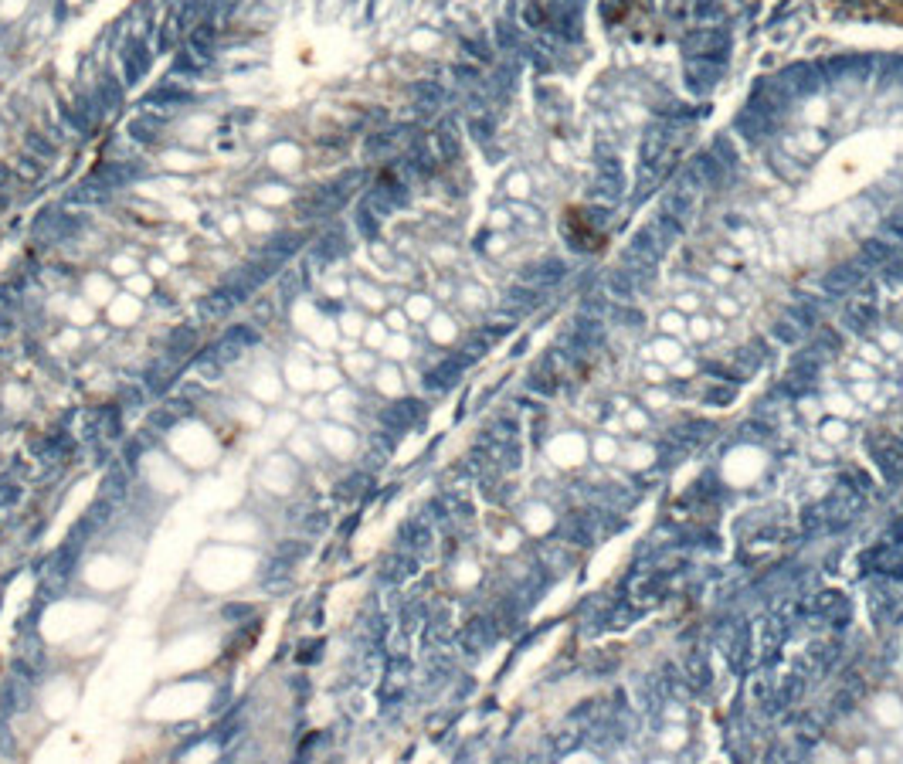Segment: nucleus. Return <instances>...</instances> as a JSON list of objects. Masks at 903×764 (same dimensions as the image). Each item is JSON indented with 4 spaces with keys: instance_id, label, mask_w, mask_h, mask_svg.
<instances>
[{
    "instance_id": "nucleus-1",
    "label": "nucleus",
    "mask_w": 903,
    "mask_h": 764,
    "mask_svg": "<svg viewBox=\"0 0 903 764\" xmlns=\"http://www.w3.org/2000/svg\"><path fill=\"white\" fill-rule=\"evenodd\" d=\"M683 55L686 58H713L724 61L731 58V35L724 27H696L683 38Z\"/></svg>"
},
{
    "instance_id": "nucleus-2",
    "label": "nucleus",
    "mask_w": 903,
    "mask_h": 764,
    "mask_svg": "<svg viewBox=\"0 0 903 764\" xmlns=\"http://www.w3.org/2000/svg\"><path fill=\"white\" fill-rule=\"evenodd\" d=\"M727 75V65L724 61H713V58H686L683 61V78H686V89H690L696 99L710 96L713 89L724 82Z\"/></svg>"
},
{
    "instance_id": "nucleus-3",
    "label": "nucleus",
    "mask_w": 903,
    "mask_h": 764,
    "mask_svg": "<svg viewBox=\"0 0 903 764\" xmlns=\"http://www.w3.org/2000/svg\"><path fill=\"white\" fill-rule=\"evenodd\" d=\"M774 85L788 99L815 96L822 89V68H815V65H791L781 75H774Z\"/></svg>"
},
{
    "instance_id": "nucleus-4",
    "label": "nucleus",
    "mask_w": 903,
    "mask_h": 764,
    "mask_svg": "<svg viewBox=\"0 0 903 764\" xmlns=\"http://www.w3.org/2000/svg\"><path fill=\"white\" fill-rule=\"evenodd\" d=\"M625 251H629V255H635V258H645V262L659 265V262H662V255L669 251V242H666V238L655 231V225H645V228H638L632 238H629Z\"/></svg>"
},
{
    "instance_id": "nucleus-5",
    "label": "nucleus",
    "mask_w": 903,
    "mask_h": 764,
    "mask_svg": "<svg viewBox=\"0 0 903 764\" xmlns=\"http://www.w3.org/2000/svg\"><path fill=\"white\" fill-rule=\"evenodd\" d=\"M863 268H866L863 262H839V265H832L828 272H822V292H828V296H846L849 289H856L866 279Z\"/></svg>"
},
{
    "instance_id": "nucleus-6",
    "label": "nucleus",
    "mask_w": 903,
    "mask_h": 764,
    "mask_svg": "<svg viewBox=\"0 0 903 764\" xmlns=\"http://www.w3.org/2000/svg\"><path fill=\"white\" fill-rule=\"evenodd\" d=\"M696 177H700V184H703V191H724V184H727V167L713 156L710 150H703V153H696L690 163H686Z\"/></svg>"
},
{
    "instance_id": "nucleus-7",
    "label": "nucleus",
    "mask_w": 903,
    "mask_h": 764,
    "mask_svg": "<svg viewBox=\"0 0 903 764\" xmlns=\"http://www.w3.org/2000/svg\"><path fill=\"white\" fill-rule=\"evenodd\" d=\"M842 323H846V330H852L856 337H866L873 326L880 323V306L869 303V299H859V303H852L846 309Z\"/></svg>"
},
{
    "instance_id": "nucleus-8",
    "label": "nucleus",
    "mask_w": 903,
    "mask_h": 764,
    "mask_svg": "<svg viewBox=\"0 0 903 764\" xmlns=\"http://www.w3.org/2000/svg\"><path fill=\"white\" fill-rule=\"evenodd\" d=\"M869 452H873L880 472H883L890 482H897V479L903 476V452L897 445H873V442H869Z\"/></svg>"
},
{
    "instance_id": "nucleus-9",
    "label": "nucleus",
    "mask_w": 903,
    "mask_h": 764,
    "mask_svg": "<svg viewBox=\"0 0 903 764\" xmlns=\"http://www.w3.org/2000/svg\"><path fill=\"white\" fill-rule=\"evenodd\" d=\"M523 275H526L530 282H540V286H557V282L567 279V265H564L560 258H543L537 265H526Z\"/></svg>"
},
{
    "instance_id": "nucleus-10",
    "label": "nucleus",
    "mask_w": 903,
    "mask_h": 764,
    "mask_svg": "<svg viewBox=\"0 0 903 764\" xmlns=\"http://www.w3.org/2000/svg\"><path fill=\"white\" fill-rule=\"evenodd\" d=\"M605 289L612 292V299H621V303H632L635 292H638V282L629 275V268H608L605 272Z\"/></svg>"
},
{
    "instance_id": "nucleus-11",
    "label": "nucleus",
    "mask_w": 903,
    "mask_h": 764,
    "mask_svg": "<svg viewBox=\"0 0 903 764\" xmlns=\"http://www.w3.org/2000/svg\"><path fill=\"white\" fill-rule=\"evenodd\" d=\"M724 333V320L720 316H690V323H686V337L690 340H696V344H707V340H713V337H720Z\"/></svg>"
},
{
    "instance_id": "nucleus-12",
    "label": "nucleus",
    "mask_w": 903,
    "mask_h": 764,
    "mask_svg": "<svg viewBox=\"0 0 903 764\" xmlns=\"http://www.w3.org/2000/svg\"><path fill=\"white\" fill-rule=\"evenodd\" d=\"M659 211H666V214H673L676 221H690L693 218V194L690 191H683V187H676V191H669L666 197H662V204H659Z\"/></svg>"
},
{
    "instance_id": "nucleus-13",
    "label": "nucleus",
    "mask_w": 903,
    "mask_h": 764,
    "mask_svg": "<svg viewBox=\"0 0 903 764\" xmlns=\"http://www.w3.org/2000/svg\"><path fill=\"white\" fill-rule=\"evenodd\" d=\"M893 258V245L886 242V238H866L863 242V249H859V262H863L866 268H880L883 262H890Z\"/></svg>"
},
{
    "instance_id": "nucleus-14",
    "label": "nucleus",
    "mask_w": 903,
    "mask_h": 764,
    "mask_svg": "<svg viewBox=\"0 0 903 764\" xmlns=\"http://www.w3.org/2000/svg\"><path fill=\"white\" fill-rule=\"evenodd\" d=\"M645 357H649V361H659V363H676L679 361V340L659 333V340H652V344L645 346Z\"/></svg>"
},
{
    "instance_id": "nucleus-15",
    "label": "nucleus",
    "mask_w": 903,
    "mask_h": 764,
    "mask_svg": "<svg viewBox=\"0 0 903 764\" xmlns=\"http://www.w3.org/2000/svg\"><path fill=\"white\" fill-rule=\"evenodd\" d=\"M686 323H690L686 313H679L676 306L666 309V313H659V333H662V337H676V340L686 337Z\"/></svg>"
},
{
    "instance_id": "nucleus-16",
    "label": "nucleus",
    "mask_w": 903,
    "mask_h": 764,
    "mask_svg": "<svg viewBox=\"0 0 903 764\" xmlns=\"http://www.w3.org/2000/svg\"><path fill=\"white\" fill-rule=\"evenodd\" d=\"M802 337H805V330H802V326H795L788 316H785V320H778V323H771V340H774V344L795 346V344H802Z\"/></svg>"
},
{
    "instance_id": "nucleus-17",
    "label": "nucleus",
    "mask_w": 903,
    "mask_h": 764,
    "mask_svg": "<svg viewBox=\"0 0 903 764\" xmlns=\"http://www.w3.org/2000/svg\"><path fill=\"white\" fill-rule=\"evenodd\" d=\"M788 320L795 326H802V330H815L819 326V309H815V303H808V299H798V303L791 306L788 309Z\"/></svg>"
},
{
    "instance_id": "nucleus-18",
    "label": "nucleus",
    "mask_w": 903,
    "mask_h": 764,
    "mask_svg": "<svg viewBox=\"0 0 903 764\" xmlns=\"http://www.w3.org/2000/svg\"><path fill=\"white\" fill-rule=\"evenodd\" d=\"M842 333L835 330V326H819V337H815V346H819V353H842Z\"/></svg>"
},
{
    "instance_id": "nucleus-19",
    "label": "nucleus",
    "mask_w": 903,
    "mask_h": 764,
    "mask_svg": "<svg viewBox=\"0 0 903 764\" xmlns=\"http://www.w3.org/2000/svg\"><path fill=\"white\" fill-rule=\"evenodd\" d=\"M503 191L510 194V197H517V201L530 197V177H526L523 170H513L506 180H503Z\"/></svg>"
},
{
    "instance_id": "nucleus-20",
    "label": "nucleus",
    "mask_w": 903,
    "mask_h": 764,
    "mask_svg": "<svg viewBox=\"0 0 903 764\" xmlns=\"http://www.w3.org/2000/svg\"><path fill=\"white\" fill-rule=\"evenodd\" d=\"M737 435L744 442H764L771 435V425L768 421H761V418H750V421H744L740 428H737Z\"/></svg>"
},
{
    "instance_id": "nucleus-21",
    "label": "nucleus",
    "mask_w": 903,
    "mask_h": 764,
    "mask_svg": "<svg viewBox=\"0 0 903 764\" xmlns=\"http://www.w3.org/2000/svg\"><path fill=\"white\" fill-rule=\"evenodd\" d=\"M676 432H686V435H683V439H686V442H700V439H707V435H713V432H716V428H713L710 421L690 418V421H683V425H679V428H676Z\"/></svg>"
},
{
    "instance_id": "nucleus-22",
    "label": "nucleus",
    "mask_w": 903,
    "mask_h": 764,
    "mask_svg": "<svg viewBox=\"0 0 903 764\" xmlns=\"http://www.w3.org/2000/svg\"><path fill=\"white\" fill-rule=\"evenodd\" d=\"M612 320L621 326H632V330H638V326L645 323L642 309H632V306H612Z\"/></svg>"
},
{
    "instance_id": "nucleus-23",
    "label": "nucleus",
    "mask_w": 903,
    "mask_h": 764,
    "mask_svg": "<svg viewBox=\"0 0 903 764\" xmlns=\"http://www.w3.org/2000/svg\"><path fill=\"white\" fill-rule=\"evenodd\" d=\"M693 14L700 20H724V4L720 0H696Z\"/></svg>"
},
{
    "instance_id": "nucleus-24",
    "label": "nucleus",
    "mask_w": 903,
    "mask_h": 764,
    "mask_svg": "<svg viewBox=\"0 0 903 764\" xmlns=\"http://www.w3.org/2000/svg\"><path fill=\"white\" fill-rule=\"evenodd\" d=\"M523 20H526V27H547V7L540 0H526Z\"/></svg>"
},
{
    "instance_id": "nucleus-25",
    "label": "nucleus",
    "mask_w": 903,
    "mask_h": 764,
    "mask_svg": "<svg viewBox=\"0 0 903 764\" xmlns=\"http://www.w3.org/2000/svg\"><path fill=\"white\" fill-rule=\"evenodd\" d=\"M710 153L727 167V170H733V163H737V153H733V146H731V139H713V146H710Z\"/></svg>"
},
{
    "instance_id": "nucleus-26",
    "label": "nucleus",
    "mask_w": 903,
    "mask_h": 764,
    "mask_svg": "<svg viewBox=\"0 0 903 764\" xmlns=\"http://www.w3.org/2000/svg\"><path fill=\"white\" fill-rule=\"evenodd\" d=\"M880 272H883V282H886V286H900V282H903V255H893L890 262H883V265H880Z\"/></svg>"
},
{
    "instance_id": "nucleus-27",
    "label": "nucleus",
    "mask_w": 903,
    "mask_h": 764,
    "mask_svg": "<svg viewBox=\"0 0 903 764\" xmlns=\"http://www.w3.org/2000/svg\"><path fill=\"white\" fill-rule=\"evenodd\" d=\"M517 221L519 225H526L530 231L543 228V214H540L537 208H530V204H517Z\"/></svg>"
},
{
    "instance_id": "nucleus-28",
    "label": "nucleus",
    "mask_w": 903,
    "mask_h": 764,
    "mask_svg": "<svg viewBox=\"0 0 903 764\" xmlns=\"http://www.w3.org/2000/svg\"><path fill=\"white\" fill-rule=\"evenodd\" d=\"M733 394H737V391H733V384L724 381V384H716V387H710V391L703 394V401L707 404H731Z\"/></svg>"
},
{
    "instance_id": "nucleus-29",
    "label": "nucleus",
    "mask_w": 903,
    "mask_h": 764,
    "mask_svg": "<svg viewBox=\"0 0 903 764\" xmlns=\"http://www.w3.org/2000/svg\"><path fill=\"white\" fill-rule=\"evenodd\" d=\"M686 672L693 676V683H696V687H703V683L710 680V672H707V663H703V656H690V663H686Z\"/></svg>"
},
{
    "instance_id": "nucleus-30",
    "label": "nucleus",
    "mask_w": 903,
    "mask_h": 764,
    "mask_svg": "<svg viewBox=\"0 0 903 764\" xmlns=\"http://www.w3.org/2000/svg\"><path fill=\"white\" fill-rule=\"evenodd\" d=\"M676 309L696 316V313H700V296H696V292H679V296H676Z\"/></svg>"
},
{
    "instance_id": "nucleus-31",
    "label": "nucleus",
    "mask_w": 903,
    "mask_h": 764,
    "mask_svg": "<svg viewBox=\"0 0 903 764\" xmlns=\"http://www.w3.org/2000/svg\"><path fill=\"white\" fill-rule=\"evenodd\" d=\"M876 344L883 346V350H903V337L893 333V330H880V333H876Z\"/></svg>"
},
{
    "instance_id": "nucleus-32",
    "label": "nucleus",
    "mask_w": 903,
    "mask_h": 764,
    "mask_svg": "<svg viewBox=\"0 0 903 764\" xmlns=\"http://www.w3.org/2000/svg\"><path fill=\"white\" fill-rule=\"evenodd\" d=\"M863 361L866 363H886V350L880 344H863Z\"/></svg>"
},
{
    "instance_id": "nucleus-33",
    "label": "nucleus",
    "mask_w": 903,
    "mask_h": 764,
    "mask_svg": "<svg viewBox=\"0 0 903 764\" xmlns=\"http://www.w3.org/2000/svg\"><path fill=\"white\" fill-rule=\"evenodd\" d=\"M716 313H720V320H727V316H737V313H740V306L733 303L731 296H720V299H716Z\"/></svg>"
},
{
    "instance_id": "nucleus-34",
    "label": "nucleus",
    "mask_w": 903,
    "mask_h": 764,
    "mask_svg": "<svg viewBox=\"0 0 903 764\" xmlns=\"http://www.w3.org/2000/svg\"><path fill=\"white\" fill-rule=\"evenodd\" d=\"M642 374H645V381H649V384H662V381H666V367H662V363H645V370H642Z\"/></svg>"
},
{
    "instance_id": "nucleus-35",
    "label": "nucleus",
    "mask_w": 903,
    "mask_h": 764,
    "mask_svg": "<svg viewBox=\"0 0 903 764\" xmlns=\"http://www.w3.org/2000/svg\"><path fill=\"white\" fill-rule=\"evenodd\" d=\"M883 231L890 234V238L903 242V214H897V218H886V221H883Z\"/></svg>"
},
{
    "instance_id": "nucleus-36",
    "label": "nucleus",
    "mask_w": 903,
    "mask_h": 764,
    "mask_svg": "<svg viewBox=\"0 0 903 764\" xmlns=\"http://www.w3.org/2000/svg\"><path fill=\"white\" fill-rule=\"evenodd\" d=\"M530 387H533V391H543V394H554V387H557V384H554V377H540V374H533V377H530Z\"/></svg>"
},
{
    "instance_id": "nucleus-37",
    "label": "nucleus",
    "mask_w": 903,
    "mask_h": 764,
    "mask_svg": "<svg viewBox=\"0 0 903 764\" xmlns=\"http://www.w3.org/2000/svg\"><path fill=\"white\" fill-rule=\"evenodd\" d=\"M500 44L503 48H513V44H517V31H513L510 24H500Z\"/></svg>"
},
{
    "instance_id": "nucleus-38",
    "label": "nucleus",
    "mask_w": 903,
    "mask_h": 764,
    "mask_svg": "<svg viewBox=\"0 0 903 764\" xmlns=\"http://www.w3.org/2000/svg\"><path fill=\"white\" fill-rule=\"evenodd\" d=\"M839 432H842V425H839V421H828L826 428H822V435H826V439H832V442H839V439H842Z\"/></svg>"
}]
</instances>
